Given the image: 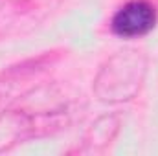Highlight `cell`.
<instances>
[{
    "instance_id": "6da1fadb",
    "label": "cell",
    "mask_w": 158,
    "mask_h": 156,
    "mask_svg": "<svg viewBox=\"0 0 158 156\" xmlns=\"http://www.w3.org/2000/svg\"><path fill=\"white\" fill-rule=\"evenodd\" d=\"M149 59L138 48H123L112 53L94 77V96L105 105H119L134 99L147 76Z\"/></svg>"
},
{
    "instance_id": "7a4b0ae2",
    "label": "cell",
    "mask_w": 158,
    "mask_h": 156,
    "mask_svg": "<svg viewBox=\"0 0 158 156\" xmlns=\"http://www.w3.org/2000/svg\"><path fill=\"white\" fill-rule=\"evenodd\" d=\"M72 121V112L66 103L50 109H6L0 112V154L15 147L64 130Z\"/></svg>"
},
{
    "instance_id": "3957f363",
    "label": "cell",
    "mask_w": 158,
    "mask_h": 156,
    "mask_svg": "<svg viewBox=\"0 0 158 156\" xmlns=\"http://www.w3.org/2000/svg\"><path fill=\"white\" fill-rule=\"evenodd\" d=\"M64 0H0V37H19L46 22Z\"/></svg>"
},
{
    "instance_id": "277c9868",
    "label": "cell",
    "mask_w": 158,
    "mask_h": 156,
    "mask_svg": "<svg viewBox=\"0 0 158 156\" xmlns=\"http://www.w3.org/2000/svg\"><path fill=\"white\" fill-rule=\"evenodd\" d=\"M158 24V9L151 0H127L110 17V31L121 40L149 35Z\"/></svg>"
},
{
    "instance_id": "5b68a950",
    "label": "cell",
    "mask_w": 158,
    "mask_h": 156,
    "mask_svg": "<svg viewBox=\"0 0 158 156\" xmlns=\"http://www.w3.org/2000/svg\"><path fill=\"white\" fill-rule=\"evenodd\" d=\"M123 127V116L119 112H107L96 117L90 127L86 129L81 147H77V153H105L109 145L118 138L119 130Z\"/></svg>"
}]
</instances>
